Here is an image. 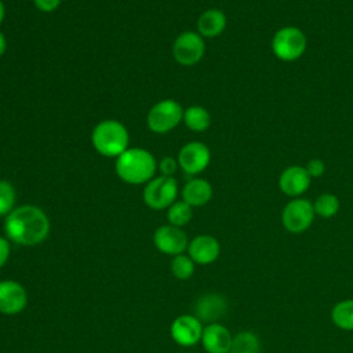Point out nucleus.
Returning <instances> with one entry per match:
<instances>
[{"instance_id":"f257e3e1","label":"nucleus","mask_w":353,"mask_h":353,"mask_svg":"<svg viewBox=\"0 0 353 353\" xmlns=\"http://www.w3.org/2000/svg\"><path fill=\"white\" fill-rule=\"evenodd\" d=\"M4 232L11 241L19 245H36L47 239L50 219L36 205H19L6 216Z\"/></svg>"},{"instance_id":"f03ea898","label":"nucleus","mask_w":353,"mask_h":353,"mask_svg":"<svg viewBox=\"0 0 353 353\" xmlns=\"http://www.w3.org/2000/svg\"><path fill=\"white\" fill-rule=\"evenodd\" d=\"M156 168L154 156L142 148L127 149L117 157L114 164L119 178L130 185L148 183L153 178Z\"/></svg>"},{"instance_id":"7ed1b4c3","label":"nucleus","mask_w":353,"mask_h":353,"mask_svg":"<svg viewBox=\"0 0 353 353\" xmlns=\"http://www.w3.org/2000/svg\"><path fill=\"white\" fill-rule=\"evenodd\" d=\"M91 142L99 154L119 157L128 149V131L117 120H103L94 127Z\"/></svg>"},{"instance_id":"20e7f679","label":"nucleus","mask_w":353,"mask_h":353,"mask_svg":"<svg viewBox=\"0 0 353 353\" xmlns=\"http://www.w3.org/2000/svg\"><path fill=\"white\" fill-rule=\"evenodd\" d=\"M307 47L305 33L296 26L280 28L272 39L273 54L285 62H292L301 58Z\"/></svg>"},{"instance_id":"39448f33","label":"nucleus","mask_w":353,"mask_h":353,"mask_svg":"<svg viewBox=\"0 0 353 353\" xmlns=\"http://www.w3.org/2000/svg\"><path fill=\"white\" fill-rule=\"evenodd\" d=\"M183 120V109L174 99H163L154 103L146 117V124L156 134H165L174 130Z\"/></svg>"},{"instance_id":"423d86ee","label":"nucleus","mask_w":353,"mask_h":353,"mask_svg":"<svg viewBox=\"0 0 353 353\" xmlns=\"http://www.w3.org/2000/svg\"><path fill=\"white\" fill-rule=\"evenodd\" d=\"M178 183L174 176L160 175L152 178L143 188V201L152 210H164L175 203Z\"/></svg>"},{"instance_id":"0eeeda50","label":"nucleus","mask_w":353,"mask_h":353,"mask_svg":"<svg viewBox=\"0 0 353 353\" xmlns=\"http://www.w3.org/2000/svg\"><path fill=\"white\" fill-rule=\"evenodd\" d=\"M313 203L306 199L295 197L285 204L281 212V223L290 233H302L312 225L314 219Z\"/></svg>"},{"instance_id":"6e6552de","label":"nucleus","mask_w":353,"mask_h":353,"mask_svg":"<svg viewBox=\"0 0 353 353\" xmlns=\"http://www.w3.org/2000/svg\"><path fill=\"white\" fill-rule=\"evenodd\" d=\"M205 52L204 39L192 30L182 32L172 43V55L179 65L192 66L201 61Z\"/></svg>"},{"instance_id":"1a4fd4ad","label":"nucleus","mask_w":353,"mask_h":353,"mask_svg":"<svg viewBox=\"0 0 353 353\" xmlns=\"http://www.w3.org/2000/svg\"><path fill=\"white\" fill-rule=\"evenodd\" d=\"M178 165L189 175H196L204 171L211 160V152L203 142H189L181 148L178 153Z\"/></svg>"},{"instance_id":"9d476101","label":"nucleus","mask_w":353,"mask_h":353,"mask_svg":"<svg viewBox=\"0 0 353 353\" xmlns=\"http://www.w3.org/2000/svg\"><path fill=\"white\" fill-rule=\"evenodd\" d=\"M153 243L159 251L167 255H179L188 248V237L185 232L172 225H163L156 229Z\"/></svg>"},{"instance_id":"9b49d317","label":"nucleus","mask_w":353,"mask_h":353,"mask_svg":"<svg viewBox=\"0 0 353 353\" xmlns=\"http://www.w3.org/2000/svg\"><path fill=\"white\" fill-rule=\"evenodd\" d=\"M203 324L196 316L182 314L176 317L171 324V336L172 339L185 347L196 345L201 341Z\"/></svg>"},{"instance_id":"f8f14e48","label":"nucleus","mask_w":353,"mask_h":353,"mask_svg":"<svg viewBox=\"0 0 353 353\" xmlns=\"http://www.w3.org/2000/svg\"><path fill=\"white\" fill-rule=\"evenodd\" d=\"M28 294L25 288L14 280L0 281V313L17 314L25 309Z\"/></svg>"},{"instance_id":"ddd939ff","label":"nucleus","mask_w":353,"mask_h":353,"mask_svg":"<svg viewBox=\"0 0 353 353\" xmlns=\"http://www.w3.org/2000/svg\"><path fill=\"white\" fill-rule=\"evenodd\" d=\"M228 312V301L221 294H205L200 296L194 305V314L203 323H216Z\"/></svg>"},{"instance_id":"4468645a","label":"nucleus","mask_w":353,"mask_h":353,"mask_svg":"<svg viewBox=\"0 0 353 353\" xmlns=\"http://www.w3.org/2000/svg\"><path fill=\"white\" fill-rule=\"evenodd\" d=\"M310 179L312 178L305 167L291 165L281 172L279 178V186L284 194L290 197H299L309 189Z\"/></svg>"},{"instance_id":"2eb2a0df","label":"nucleus","mask_w":353,"mask_h":353,"mask_svg":"<svg viewBox=\"0 0 353 353\" xmlns=\"http://www.w3.org/2000/svg\"><path fill=\"white\" fill-rule=\"evenodd\" d=\"M188 252L194 263L208 265L219 256L221 245L215 237L210 234H200L188 244Z\"/></svg>"},{"instance_id":"dca6fc26","label":"nucleus","mask_w":353,"mask_h":353,"mask_svg":"<svg viewBox=\"0 0 353 353\" xmlns=\"http://www.w3.org/2000/svg\"><path fill=\"white\" fill-rule=\"evenodd\" d=\"M232 341L229 330L219 323H212L203 328L201 343L208 353H228Z\"/></svg>"},{"instance_id":"f3484780","label":"nucleus","mask_w":353,"mask_h":353,"mask_svg":"<svg viewBox=\"0 0 353 353\" xmlns=\"http://www.w3.org/2000/svg\"><path fill=\"white\" fill-rule=\"evenodd\" d=\"M212 197V186L207 179L193 178L182 189V200L190 207L205 205Z\"/></svg>"},{"instance_id":"a211bd4d","label":"nucleus","mask_w":353,"mask_h":353,"mask_svg":"<svg viewBox=\"0 0 353 353\" xmlns=\"http://www.w3.org/2000/svg\"><path fill=\"white\" fill-rule=\"evenodd\" d=\"M226 28V15L218 8H208L197 19V30L201 37H216Z\"/></svg>"},{"instance_id":"6ab92c4d","label":"nucleus","mask_w":353,"mask_h":353,"mask_svg":"<svg viewBox=\"0 0 353 353\" xmlns=\"http://www.w3.org/2000/svg\"><path fill=\"white\" fill-rule=\"evenodd\" d=\"M183 123L190 131L203 132L210 127L211 116L203 106L193 105L183 110Z\"/></svg>"},{"instance_id":"aec40b11","label":"nucleus","mask_w":353,"mask_h":353,"mask_svg":"<svg viewBox=\"0 0 353 353\" xmlns=\"http://www.w3.org/2000/svg\"><path fill=\"white\" fill-rule=\"evenodd\" d=\"M261 342L256 334L252 331H241L233 336L230 349L228 353H259Z\"/></svg>"},{"instance_id":"412c9836","label":"nucleus","mask_w":353,"mask_h":353,"mask_svg":"<svg viewBox=\"0 0 353 353\" xmlns=\"http://www.w3.org/2000/svg\"><path fill=\"white\" fill-rule=\"evenodd\" d=\"M332 323L345 331H353V299L338 302L331 310Z\"/></svg>"},{"instance_id":"4be33fe9","label":"nucleus","mask_w":353,"mask_h":353,"mask_svg":"<svg viewBox=\"0 0 353 353\" xmlns=\"http://www.w3.org/2000/svg\"><path fill=\"white\" fill-rule=\"evenodd\" d=\"M192 208L193 207H190L183 200L172 203L167 208V219H168L170 225L181 228V226H185L186 223H189L192 219V215H193Z\"/></svg>"},{"instance_id":"5701e85b","label":"nucleus","mask_w":353,"mask_h":353,"mask_svg":"<svg viewBox=\"0 0 353 353\" xmlns=\"http://www.w3.org/2000/svg\"><path fill=\"white\" fill-rule=\"evenodd\" d=\"M339 207H341L339 199L331 193L320 194L313 203L314 214L320 215L321 218H331L336 215V212L339 211Z\"/></svg>"},{"instance_id":"b1692460","label":"nucleus","mask_w":353,"mask_h":353,"mask_svg":"<svg viewBox=\"0 0 353 353\" xmlns=\"http://www.w3.org/2000/svg\"><path fill=\"white\" fill-rule=\"evenodd\" d=\"M172 274L179 280H188L194 272V262L189 255H175L171 263Z\"/></svg>"},{"instance_id":"393cba45","label":"nucleus","mask_w":353,"mask_h":353,"mask_svg":"<svg viewBox=\"0 0 353 353\" xmlns=\"http://www.w3.org/2000/svg\"><path fill=\"white\" fill-rule=\"evenodd\" d=\"M15 189L11 182L0 179V216L8 215L14 210Z\"/></svg>"},{"instance_id":"a878e982","label":"nucleus","mask_w":353,"mask_h":353,"mask_svg":"<svg viewBox=\"0 0 353 353\" xmlns=\"http://www.w3.org/2000/svg\"><path fill=\"white\" fill-rule=\"evenodd\" d=\"M178 160L171 157V156H164L161 160H160V164H159V168L161 171V175H165V176H172L178 168Z\"/></svg>"},{"instance_id":"bb28decb","label":"nucleus","mask_w":353,"mask_h":353,"mask_svg":"<svg viewBox=\"0 0 353 353\" xmlns=\"http://www.w3.org/2000/svg\"><path fill=\"white\" fill-rule=\"evenodd\" d=\"M307 174L310 175V178H319L325 172V164L323 160L320 159H312L307 161V164L305 165Z\"/></svg>"},{"instance_id":"cd10ccee","label":"nucleus","mask_w":353,"mask_h":353,"mask_svg":"<svg viewBox=\"0 0 353 353\" xmlns=\"http://www.w3.org/2000/svg\"><path fill=\"white\" fill-rule=\"evenodd\" d=\"M62 0H33L37 10L43 12H52L61 6Z\"/></svg>"},{"instance_id":"c85d7f7f","label":"nucleus","mask_w":353,"mask_h":353,"mask_svg":"<svg viewBox=\"0 0 353 353\" xmlns=\"http://www.w3.org/2000/svg\"><path fill=\"white\" fill-rule=\"evenodd\" d=\"M8 255H10L8 240L4 237H0V268L7 262Z\"/></svg>"},{"instance_id":"c756f323","label":"nucleus","mask_w":353,"mask_h":353,"mask_svg":"<svg viewBox=\"0 0 353 353\" xmlns=\"http://www.w3.org/2000/svg\"><path fill=\"white\" fill-rule=\"evenodd\" d=\"M7 50V40H6V36L0 32V57L6 52Z\"/></svg>"},{"instance_id":"7c9ffc66","label":"nucleus","mask_w":353,"mask_h":353,"mask_svg":"<svg viewBox=\"0 0 353 353\" xmlns=\"http://www.w3.org/2000/svg\"><path fill=\"white\" fill-rule=\"evenodd\" d=\"M4 15H6V7H4V3L0 0V25L4 19Z\"/></svg>"}]
</instances>
